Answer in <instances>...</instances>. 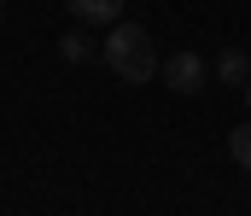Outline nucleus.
Instances as JSON below:
<instances>
[{
  "mask_svg": "<svg viewBox=\"0 0 251 216\" xmlns=\"http://www.w3.org/2000/svg\"><path fill=\"white\" fill-rule=\"evenodd\" d=\"M158 76H164L170 94H199V88H204V59H199L193 47H181V53H170V59L158 65Z\"/></svg>",
  "mask_w": 251,
  "mask_h": 216,
  "instance_id": "obj_2",
  "label": "nucleus"
},
{
  "mask_svg": "<svg viewBox=\"0 0 251 216\" xmlns=\"http://www.w3.org/2000/svg\"><path fill=\"white\" fill-rule=\"evenodd\" d=\"M64 12H70L76 24L105 29V24H117V18H123V0H64Z\"/></svg>",
  "mask_w": 251,
  "mask_h": 216,
  "instance_id": "obj_3",
  "label": "nucleus"
},
{
  "mask_svg": "<svg viewBox=\"0 0 251 216\" xmlns=\"http://www.w3.org/2000/svg\"><path fill=\"white\" fill-rule=\"evenodd\" d=\"M228 158H234V164H240V169L251 175V117L240 123V129H234V135H228Z\"/></svg>",
  "mask_w": 251,
  "mask_h": 216,
  "instance_id": "obj_6",
  "label": "nucleus"
},
{
  "mask_svg": "<svg viewBox=\"0 0 251 216\" xmlns=\"http://www.w3.org/2000/svg\"><path fill=\"white\" fill-rule=\"evenodd\" d=\"M216 76H222L228 88H234V82L246 88V82H251V59H246V47H222V53H216Z\"/></svg>",
  "mask_w": 251,
  "mask_h": 216,
  "instance_id": "obj_5",
  "label": "nucleus"
},
{
  "mask_svg": "<svg viewBox=\"0 0 251 216\" xmlns=\"http://www.w3.org/2000/svg\"><path fill=\"white\" fill-rule=\"evenodd\" d=\"M100 59H105V71L117 76V82H152L158 76V47H152V35L140 29V24H128V18H117V24H105V41H100Z\"/></svg>",
  "mask_w": 251,
  "mask_h": 216,
  "instance_id": "obj_1",
  "label": "nucleus"
},
{
  "mask_svg": "<svg viewBox=\"0 0 251 216\" xmlns=\"http://www.w3.org/2000/svg\"><path fill=\"white\" fill-rule=\"evenodd\" d=\"M0 24H6V0H0Z\"/></svg>",
  "mask_w": 251,
  "mask_h": 216,
  "instance_id": "obj_7",
  "label": "nucleus"
},
{
  "mask_svg": "<svg viewBox=\"0 0 251 216\" xmlns=\"http://www.w3.org/2000/svg\"><path fill=\"white\" fill-rule=\"evenodd\" d=\"M246 105H251V82H246Z\"/></svg>",
  "mask_w": 251,
  "mask_h": 216,
  "instance_id": "obj_8",
  "label": "nucleus"
},
{
  "mask_svg": "<svg viewBox=\"0 0 251 216\" xmlns=\"http://www.w3.org/2000/svg\"><path fill=\"white\" fill-rule=\"evenodd\" d=\"M100 47H94V24H76V29H64L59 35V59L64 65H88Z\"/></svg>",
  "mask_w": 251,
  "mask_h": 216,
  "instance_id": "obj_4",
  "label": "nucleus"
}]
</instances>
